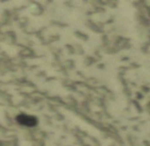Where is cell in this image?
<instances>
[{"label": "cell", "mask_w": 150, "mask_h": 146, "mask_svg": "<svg viewBox=\"0 0 150 146\" xmlns=\"http://www.w3.org/2000/svg\"><path fill=\"white\" fill-rule=\"evenodd\" d=\"M17 122L22 126H26V127H35L37 125V119L35 117H32V115H24L21 113L17 117Z\"/></svg>", "instance_id": "obj_1"}]
</instances>
